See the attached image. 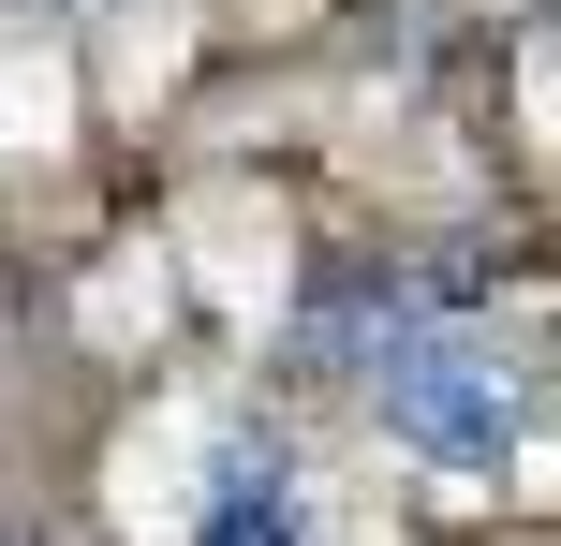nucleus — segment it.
<instances>
[{"instance_id":"nucleus-2","label":"nucleus","mask_w":561,"mask_h":546,"mask_svg":"<svg viewBox=\"0 0 561 546\" xmlns=\"http://www.w3.org/2000/svg\"><path fill=\"white\" fill-rule=\"evenodd\" d=\"M193 546H310V473L296 443H222L193 488Z\"/></svg>"},{"instance_id":"nucleus-1","label":"nucleus","mask_w":561,"mask_h":546,"mask_svg":"<svg viewBox=\"0 0 561 546\" xmlns=\"http://www.w3.org/2000/svg\"><path fill=\"white\" fill-rule=\"evenodd\" d=\"M310 355H340V370L369 384V414H385L414 458H444V473H503L517 443H533V370H517L488 325L428 311V295H399V281L369 295V311H325Z\"/></svg>"}]
</instances>
